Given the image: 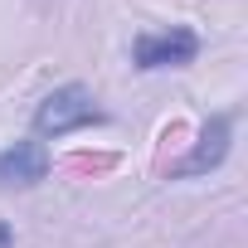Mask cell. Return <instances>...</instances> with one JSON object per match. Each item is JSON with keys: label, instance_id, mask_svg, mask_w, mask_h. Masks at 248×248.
Masks as SVG:
<instances>
[{"label": "cell", "instance_id": "1", "mask_svg": "<svg viewBox=\"0 0 248 248\" xmlns=\"http://www.w3.org/2000/svg\"><path fill=\"white\" fill-rule=\"evenodd\" d=\"M102 122H107V112L97 107L93 88L63 83V88H54V93L34 107V141L68 137V132H83V127H102Z\"/></svg>", "mask_w": 248, "mask_h": 248}, {"label": "cell", "instance_id": "2", "mask_svg": "<svg viewBox=\"0 0 248 248\" xmlns=\"http://www.w3.org/2000/svg\"><path fill=\"white\" fill-rule=\"evenodd\" d=\"M200 59V34L190 25H170V30H146L132 39V63L141 73H156V68H185Z\"/></svg>", "mask_w": 248, "mask_h": 248}, {"label": "cell", "instance_id": "3", "mask_svg": "<svg viewBox=\"0 0 248 248\" xmlns=\"http://www.w3.org/2000/svg\"><path fill=\"white\" fill-rule=\"evenodd\" d=\"M49 175V146L44 141H15L0 151V190H34Z\"/></svg>", "mask_w": 248, "mask_h": 248}, {"label": "cell", "instance_id": "4", "mask_svg": "<svg viewBox=\"0 0 248 248\" xmlns=\"http://www.w3.org/2000/svg\"><path fill=\"white\" fill-rule=\"evenodd\" d=\"M229 132H233L229 112L209 117V122H204V132H200V146H195V156H190V161H180V166H175V175H204V170H214V166L229 156Z\"/></svg>", "mask_w": 248, "mask_h": 248}, {"label": "cell", "instance_id": "5", "mask_svg": "<svg viewBox=\"0 0 248 248\" xmlns=\"http://www.w3.org/2000/svg\"><path fill=\"white\" fill-rule=\"evenodd\" d=\"M0 248H15V229H10L5 219H0Z\"/></svg>", "mask_w": 248, "mask_h": 248}]
</instances>
